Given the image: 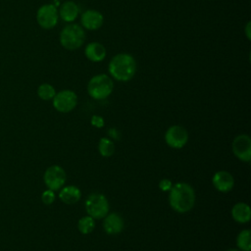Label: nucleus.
Returning <instances> with one entry per match:
<instances>
[{"mask_svg":"<svg viewBox=\"0 0 251 251\" xmlns=\"http://www.w3.org/2000/svg\"><path fill=\"white\" fill-rule=\"evenodd\" d=\"M171 207L178 213L190 211L195 203V193L191 185L185 182H177L172 186L169 194Z\"/></svg>","mask_w":251,"mask_h":251,"instance_id":"1","label":"nucleus"},{"mask_svg":"<svg viewBox=\"0 0 251 251\" xmlns=\"http://www.w3.org/2000/svg\"><path fill=\"white\" fill-rule=\"evenodd\" d=\"M109 73L119 81H127L131 79L136 71L134 58L126 53L115 55L109 64Z\"/></svg>","mask_w":251,"mask_h":251,"instance_id":"2","label":"nucleus"},{"mask_svg":"<svg viewBox=\"0 0 251 251\" xmlns=\"http://www.w3.org/2000/svg\"><path fill=\"white\" fill-rule=\"evenodd\" d=\"M85 32L83 28L76 24L66 25L60 33V43L68 50H75L83 44Z\"/></svg>","mask_w":251,"mask_h":251,"instance_id":"3","label":"nucleus"},{"mask_svg":"<svg viewBox=\"0 0 251 251\" xmlns=\"http://www.w3.org/2000/svg\"><path fill=\"white\" fill-rule=\"evenodd\" d=\"M114 83L109 75L105 74L96 75L90 78L87 84L88 94L96 100L107 98L113 91Z\"/></svg>","mask_w":251,"mask_h":251,"instance_id":"4","label":"nucleus"},{"mask_svg":"<svg viewBox=\"0 0 251 251\" xmlns=\"http://www.w3.org/2000/svg\"><path fill=\"white\" fill-rule=\"evenodd\" d=\"M85 210L88 216L94 220L104 218L109 212V203L107 198L100 193L90 194L85 201Z\"/></svg>","mask_w":251,"mask_h":251,"instance_id":"5","label":"nucleus"},{"mask_svg":"<svg viewBox=\"0 0 251 251\" xmlns=\"http://www.w3.org/2000/svg\"><path fill=\"white\" fill-rule=\"evenodd\" d=\"M59 13L53 4H44L37 10L36 21L42 28H53L57 25Z\"/></svg>","mask_w":251,"mask_h":251,"instance_id":"6","label":"nucleus"},{"mask_svg":"<svg viewBox=\"0 0 251 251\" xmlns=\"http://www.w3.org/2000/svg\"><path fill=\"white\" fill-rule=\"evenodd\" d=\"M77 103L76 94L69 89L62 90L53 97L54 108L61 113H69L75 109Z\"/></svg>","mask_w":251,"mask_h":251,"instance_id":"7","label":"nucleus"},{"mask_svg":"<svg viewBox=\"0 0 251 251\" xmlns=\"http://www.w3.org/2000/svg\"><path fill=\"white\" fill-rule=\"evenodd\" d=\"M43 179L49 189L58 190L66 182V173L62 167L54 165L45 171Z\"/></svg>","mask_w":251,"mask_h":251,"instance_id":"8","label":"nucleus"},{"mask_svg":"<svg viewBox=\"0 0 251 251\" xmlns=\"http://www.w3.org/2000/svg\"><path fill=\"white\" fill-rule=\"evenodd\" d=\"M167 144L175 149L182 148L188 141V133L183 126H173L169 127L165 133Z\"/></svg>","mask_w":251,"mask_h":251,"instance_id":"9","label":"nucleus"},{"mask_svg":"<svg viewBox=\"0 0 251 251\" xmlns=\"http://www.w3.org/2000/svg\"><path fill=\"white\" fill-rule=\"evenodd\" d=\"M232 152L242 162L251 159V139L247 134H240L232 141Z\"/></svg>","mask_w":251,"mask_h":251,"instance_id":"10","label":"nucleus"},{"mask_svg":"<svg viewBox=\"0 0 251 251\" xmlns=\"http://www.w3.org/2000/svg\"><path fill=\"white\" fill-rule=\"evenodd\" d=\"M212 183L220 192H228L234 185V179L228 172L219 171L213 176Z\"/></svg>","mask_w":251,"mask_h":251,"instance_id":"11","label":"nucleus"},{"mask_svg":"<svg viewBox=\"0 0 251 251\" xmlns=\"http://www.w3.org/2000/svg\"><path fill=\"white\" fill-rule=\"evenodd\" d=\"M103 16L96 10H86L80 18L81 25L88 30L98 29L103 25Z\"/></svg>","mask_w":251,"mask_h":251,"instance_id":"12","label":"nucleus"},{"mask_svg":"<svg viewBox=\"0 0 251 251\" xmlns=\"http://www.w3.org/2000/svg\"><path fill=\"white\" fill-rule=\"evenodd\" d=\"M103 227L108 234H118L124 228V220L117 213L107 214L104 217Z\"/></svg>","mask_w":251,"mask_h":251,"instance_id":"13","label":"nucleus"},{"mask_svg":"<svg viewBox=\"0 0 251 251\" xmlns=\"http://www.w3.org/2000/svg\"><path fill=\"white\" fill-rule=\"evenodd\" d=\"M85 57L91 62H100L106 57V49L99 42H90L84 49Z\"/></svg>","mask_w":251,"mask_h":251,"instance_id":"14","label":"nucleus"},{"mask_svg":"<svg viewBox=\"0 0 251 251\" xmlns=\"http://www.w3.org/2000/svg\"><path fill=\"white\" fill-rule=\"evenodd\" d=\"M78 12H79L78 7L75 2L66 1L61 5L58 13L64 22L71 23L76 19Z\"/></svg>","mask_w":251,"mask_h":251,"instance_id":"15","label":"nucleus"},{"mask_svg":"<svg viewBox=\"0 0 251 251\" xmlns=\"http://www.w3.org/2000/svg\"><path fill=\"white\" fill-rule=\"evenodd\" d=\"M231 216L232 219L239 223L245 224L250 221L251 218V211L249 206L246 203H237L231 209Z\"/></svg>","mask_w":251,"mask_h":251,"instance_id":"16","label":"nucleus"},{"mask_svg":"<svg viewBox=\"0 0 251 251\" xmlns=\"http://www.w3.org/2000/svg\"><path fill=\"white\" fill-rule=\"evenodd\" d=\"M59 197L66 204H75L80 199L81 192L78 187L75 185H68L61 189Z\"/></svg>","mask_w":251,"mask_h":251,"instance_id":"17","label":"nucleus"},{"mask_svg":"<svg viewBox=\"0 0 251 251\" xmlns=\"http://www.w3.org/2000/svg\"><path fill=\"white\" fill-rule=\"evenodd\" d=\"M251 236L249 229L241 230L236 238L237 247L241 251H250L251 250Z\"/></svg>","mask_w":251,"mask_h":251,"instance_id":"18","label":"nucleus"},{"mask_svg":"<svg viewBox=\"0 0 251 251\" xmlns=\"http://www.w3.org/2000/svg\"><path fill=\"white\" fill-rule=\"evenodd\" d=\"M98 149H99V153L103 157H110L115 152V145L111 139H109L107 137H102L99 140Z\"/></svg>","mask_w":251,"mask_h":251,"instance_id":"19","label":"nucleus"},{"mask_svg":"<svg viewBox=\"0 0 251 251\" xmlns=\"http://www.w3.org/2000/svg\"><path fill=\"white\" fill-rule=\"evenodd\" d=\"M77 227L78 230L82 233V234H88L90 233L94 227H95V223H94V219L91 218L90 216H85L82 217L78 223H77Z\"/></svg>","mask_w":251,"mask_h":251,"instance_id":"20","label":"nucleus"},{"mask_svg":"<svg viewBox=\"0 0 251 251\" xmlns=\"http://www.w3.org/2000/svg\"><path fill=\"white\" fill-rule=\"evenodd\" d=\"M37 94L42 100H51L56 94L55 88L49 83H42L37 88Z\"/></svg>","mask_w":251,"mask_h":251,"instance_id":"21","label":"nucleus"},{"mask_svg":"<svg viewBox=\"0 0 251 251\" xmlns=\"http://www.w3.org/2000/svg\"><path fill=\"white\" fill-rule=\"evenodd\" d=\"M41 199H42V202H43L44 204L49 205V204L53 203L54 200H55V193H54V191L51 190V189L45 190V191L42 193V195H41Z\"/></svg>","mask_w":251,"mask_h":251,"instance_id":"22","label":"nucleus"},{"mask_svg":"<svg viewBox=\"0 0 251 251\" xmlns=\"http://www.w3.org/2000/svg\"><path fill=\"white\" fill-rule=\"evenodd\" d=\"M173 186V183L170 179L168 178H163L160 180L159 182V187L162 191H170V189L172 188Z\"/></svg>","mask_w":251,"mask_h":251,"instance_id":"23","label":"nucleus"},{"mask_svg":"<svg viewBox=\"0 0 251 251\" xmlns=\"http://www.w3.org/2000/svg\"><path fill=\"white\" fill-rule=\"evenodd\" d=\"M91 125L96 127H102L104 126V120L100 116H93L91 118Z\"/></svg>","mask_w":251,"mask_h":251,"instance_id":"24","label":"nucleus"},{"mask_svg":"<svg viewBox=\"0 0 251 251\" xmlns=\"http://www.w3.org/2000/svg\"><path fill=\"white\" fill-rule=\"evenodd\" d=\"M108 133L110 134V136H112V137L115 138V139L119 138V137H118V131H117L115 128H111V129L108 131Z\"/></svg>","mask_w":251,"mask_h":251,"instance_id":"25","label":"nucleus"},{"mask_svg":"<svg viewBox=\"0 0 251 251\" xmlns=\"http://www.w3.org/2000/svg\"><path fill=\"white\" fill-rule=\"evenodd\" d=\"M245 33H246V36H247V38H248V40H250V22H248L247 23V25H246V27H245Z\"/></svg>","mask_w":251,"mask_h":251,"instance_id":"26","label":"nucleus"},{"mask_svg":"<svg viewBox=\"0 0 251 251\" xmlns=\"http://www.w3.org/2000/svg\"><path fill=\"white\" fill-rule=\"evenodd\" d=\"M227 251H239V250H236V249H229V250H227Z\"/></svg>","mask_w":251,"mask_h":251,"instance_id":"27","label":"nucleus"}]
</instances>
